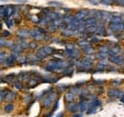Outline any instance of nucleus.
<instances>
[{"label": "nucleus", "mask_w": 124, "mask_h": 117, "mask_svg": "<svg viewBox=\"0 0 124 117\" xmlns=\"http://www.w3.org/2000/svg\"><path fill=\"white\" fill-rule=\"evenodd\" d=\"M67 68V62L62 60H52L50 61L46 66V69L49 71H54V70H61Z\"/></svg>", "instance_id": "obj_1"}, {"label": "nucleus", "mask_w": 124, "mask_h": 117, "mask_svg": "<svg viewBox=\"0 0 124 117\" xmlns=\"http://www.w3.org/2000/svg\"><path fill=\"white\" fill-rule=\"evenodd\" d=\"M55 98H56V92L55 91H53L51 93H48L46 96L42 99V105L45 108H48V107H50L53 104V102L54 101Z\"/></svg>", "instance_id": "obj_2"}, {"label": "nucleus", "mask_w": 124, "mask_h": 117, "mask_svg": "<svg viewBox=\"0 0 124 117\" xmlns=\"http://www.w3.org/2000/svg\"><path fill=\"white\" fill-rule=\"evenodd\" d=\"M109 60L116 65H122L124 62V56L122 54H116V55L110 56Z\"/></svg>", "instance_id": "obj_3"}, {"label": "nucleus", "mask_w": 124, "mask_h": 117, "mask_svg": "<svg viewBox=\"0 0 124 117\" xmlns=\"http://www.w3.org/2000/svg\"><path fill=\"white\" fill-rule=\"evenodd\" d=\"M84 23H85V25H86L87 28H96V25H97V21L93 17L86 18L84 20Z\"/></svg>", "instance_id": "obj_4"}, {"label": "nucleus", "mask_w": 124, "mask_h": 117, "mask_svg": "<svg viewBox=\"0 0 124 117\" xmlns=\"http://www.w3.org/2000/svg\"><path fill=\"white\" fill-rule=\"evenodd\" d=\"M89 15V12H87L86 10H81V11H78V13L75 15V19H77L78 21H82L83 19H85L87 17V15Z\"/></svg>", "instance_id": "obj_5"}, {"label": "nucleus", "mask_w": 124, "mask_h": 117, "mask_svg": "<svg viewBox=\"0 0 124 117\" xmlns=\"http://www.w3.org/2000/svg\"><path fill=\"white\" fill-rule=\"evenodd\" d=\"M108 95L110 97H122L123 96V93L119 90V89H116V88H111L108 90Z\"/></svg>", "instance_id": "obj_6"}, {"label": "nucleus", "mask_w": 124, "mask_h": 117, "mask_svg": "<svg viewBox=\"0 0 124 117\" xmlns=\"http://www.w3.org/2000/svg\"><path fill=\"white\" fill-rule=\"evenodd\" d=\"M123 29V23H110V29L114 31H121Z\"/></svg>", "instance_id": "obj_7"}, {"label": "nucleus", "mask_w": 124, "mask_h": 117, "mask_svg": "<svg viewBox=\"0 0 124 117\" xmlns=\"http://www.w3.org/2000/svg\"><path fill=\"white\" fill-rule=\"evenodd\" d=\"M92 64H93V61H92L91 59L85 58L80 62V67H81L82 69L87 70V69H89V68H91V67H92Z\"/></svg>", "instance_id": "obj_8"}, {"label": "nucleus", "mask_w": 124, "mask_h": 117, "mask_svg": "<svg viewBox=\"0 0 124 117\" xmlns=\"http://www.w3.org/2000/svg\"><path fill=\"white\" fill-rule=\"evenodd\" d=\"M67 110L69 111H76L78 110V104H76L74 102H70L67 104Z\"/></svg>", "instance_id": "obj_9"}, {"label": "nucleus", "mask_w": 124, "mask_h": 117, "mask_svg": "<svg viewBox=\"0 0 124 117\" xmlns=\"http://www.w3.org/2000/svg\"><path fill=\"white\" fill-rule=\"evenodd\" d=\"M119 51H120V48H119L118 46H115V47H113V48H111V49L109 50L108 53L111 55V56H113V55L118 54V53H119Z\"/></svg>", "instance_id": "obj_10"}, {"label": "nucleus", "mask_w": 124, "mask_h": 117, "mask_svg": "<svg viewBox=\"0 0 124 117\" xmlns=\"http://www.w3.org/2000/svg\"><path fill=\"white\" fill-rule=\"evenodd\" d=\"M17 35L20 36V37L26 38V37L30 36L31 33H30V31H28L27 29H19V30H17Z\"/></svg>", "instance_id": "obj_11"}, {"label": "nucleus", "mask_w": 124, "mask_h": 117, "mask_svg": "<svg viewBox=\"0 0 124 117\" xmlns=\"http://www.w3.org/2000/svg\"><path fill=\"white\" fill-rule=\"evenodd\" d=\"M13 14H14V9H13V7H7V8H5V12L3 13L2 15H4V17L8 18V17H10Z\"/></svg>", "instance_id": "obj_12"}, {"label": "nucleus", "mask_w": 124, "mask_h": 117, "mask_svg": "<svg viewBox=\"0 0 124 117\" xmlns=\"http://www.w3.org/2000/svg\"><path fill=\"white\" fill-rule=\"evenodd\" d=\"M109 20L110 23H121V18L118 15H111Z\"/></svg>", "instance_id": "obj_13"}, {"label": "nucleus", "mask_w": 124, "mask_h": 117, "mask_svg": "<svg viewBox=\"0 0 124 117\" xmlns=\"http://www.w3.org/2000/svg\"><path fill=\"white\" fill-rule=\"evenodd\" d=\"M36 56H37L39 59H42V58H45V57H46L47 53L45 52V51H44L43 48H41V49H39V50L37 51V52H36Z\"/></svg>", "instance_id": "obj_14"}, {"label": "nucleus", "mask_w": 124, "mask_h": 117, "mask_svg": "<svg viewBox=\"0 0 124 117\" xmlns=\"http://www.w3.org/2000/svg\"><path fill=\"white\" fill-rule=\"evenodd\" d=\"M74 99H75V93L69 92V93H67V94L65 95V101H66V102H68V103L73 102Z\"/></svg>", "instance_id": "obj_15"}, {"label": "nucleus", "mask_w": 124, "mask_h": 117, "mask_svg": "<svg viewBox=\"0 0 124 117\" xmlns=\"http://www.w3.org/2000/svg\"><path fill=\"white\" fill-rule=\"evenodd\" d=\"M16 97V93L13 91H8V94H5V100L7 101H12Z\"/></svg>", "instance_id": "obj_16"}, {"label": "nucleus", "mask_w": 124, "mask_h": 117, "mask_svg": "<svg viewBox=\"0 0 124 117\" xmlns=\"http://www.w3.org/2000/svg\"><path fill=\"white\" fill-rule=\"evenodd\" d=\"M43 49H44V51H45V52L47 53V55H49V54H53L54 53V49L52 48V47H49V46H46V47H43Z\"/></svg>", "instance_id": "obj_17"}, {"label": "nucleus", "mask_w": 124, "mask_h": 117, "mask_svg": "<svg viewBox=\"0 0 124 117\" xmlns=\"http://www.w3.org/2000/svg\"><path fill=\"white\" fill-rule=\"evenodd\" d=\"M13 110H14V106H13V104H8V105H6V106L4 107V110H5V112H11Z\"/></svg>", "instance_id": "obj_18"}, {"label": "nucleus", "mask_w": 124, "mask_h": 117, "mask_svg": "<svg viewBox=\"0 0 124 117\" xmlns=\"http://www.w3.org/2000/svg\"><path fill=\"white\" fill-rule=\"evenodd\" d=\"M95 32L97 34H103L104 33V27L103 26H97L96 27V29H95Z\"/></svg>", "instance_id": "obj_19"}, {"label": "nucleus", "mask_w": 124, "mask_h": 117, "mask_svg": "<svg viewBox=\"0 0 124 117\" xmlns=\"http://www.w3.org/2000/svg\"><path fill=\"white\" fill-rule=\"evenodd\" d=\"M83 51H84L86 53H92L93 51V48H92L90 45H88V46H86L85 48H83Z\"/></svg>", "instance_id": "obj_20"}, {"label": "nucleus", "mask_w": 124, "mask_h": 117, "mask_svg": "<svg viewBox=\"0 0 124 117\" xmlns=\"http://www.w3.org/2000/svg\"><path fill=\"white\" fill-rule=\"evenodd\" d=\"M14 62H15V58L13 57V56H8V58H6V63L8 64V65H13L14 64Z\"/></svg>", "instance_id": "obj_21"}, {"label": "nucleus", "mask_w": 124, "mask_h": 117, "mask_svg": "<svg viewBox=\"0 0 124 117\" xmlns=\"http://www.w3.org/2000/svg\"><path fill=\"white\" fill-rule=\"evenodd\" d=\"M72 33H73V30H71V29H65V30L62 31V34H63L64 36H70V35H72Z\"/></svg>", "instance_id": "obj_22"}, {"label": "nucleus", "mask_w": 124, "mask_h": 117, "mask_svg": "<svg viewBox=\"0 0 124 117\" xmlns=\"http://www.w3.org/2000/svg\"><path fill=\"white\" fill-rule=\"evenodd\" d=\"M106 66H107V63H106V62H100V63L97 65V69H98V70H103Z\"/></svg>", "instance_id": "obj_23"}, {"label": "nucleus", "mask_w": 124, "mask_h": 117, "mask_svg": "<svg viewBox=\"0 0 124 117\" xmlns=\"http://www.w3.org/2000/svg\"><path fill=\"white\" fill-rule=\"evenodd\" d=\"M66 50H67V51H74L75 50V46L74 44H66Z\"/></svg>", "instance_id": "obj_24"}, {"label": "nucleus", "mask_w": 124, "mask_h": 117, "mask_svg": "<svg viewBox=\"0 0 124 117\" xmlns=\"http://www.w3.org/2000/svg\"><path fill=\"white\" fill-rule=\"evenodd\" d=\"M97 58H100V59H105L107 57V53H104V52H99L96 56Z\"/></svg>", "instance_id": "obj_25"}, {"label": "nucleus", "mask_w": 124, "mask_h": 117, "mask_svg": "<svg viewBox=\"0 0 124 117\" xmlns=\"http://www.w3.org/2000/svg\"><path fill=\"white\" fill-rule=\"evenodd\" d=\"M49 4H50L51 6H55V7H58V6H61L62 5L60 2H55V1H51Z\"/></svg>", "instance_id": "obj_26"}, {"label": "nucleus", "mask_w": 124, "mask_h": 117, "mask_svg": "<svg viewBox=\"0 0 124 117\" xmlns=\"http://www.w3.org/2000/svg\"><path fill=\"white\" fill-rule=\"evenodd\" d=\"M113 1H114V0H101V3H102L103 5H107V6H108V5H110Z\"/></svg>", "instance_id": "obj_27"}, {"label": "nucleus", "mask_w": 124, "mask_h": 117, "mask_svg": "<svg viewBox=\"0 0 124 117\" xmlns=\"http://www.w3.org/2000/svg\"><path fill=\"white\" fill-rule=\"evenodd\" d=\"M6 24H7L9 27H13V25H14V21H13V19L7 20V21H6Z\"/></svg>", "instance_id": "obj_28"}, {"label": "nucleus", "mask_w": 124, "mask_h": 117, "mask_svg": "<svg viewBox=\"0 0 124 117\" xmlns=\"http://www.w3.org/2000/svg\"><path fill=\"white\" fill-rule=\"evenodd\" d=\"M3 36H9L10 35V32H9V30H3V34H2Z\"/></svg>", "instance_id": "obj_29"}, {"label": "nucleus", "mask_w": 124, "mask_h": 117, "mask_svg": "<svg viewBox=\"0 0 124 117\" xmlns=\"http://www.w3.org/2000/svg\"><path fill=\"white\" fill-rule=\"evenodd\" d=\"M57 107H58V101H56L55 104H54V109H53V111H54V110H56V109H57Z\"/></svg>", "instance_id": "obj_30"}, {"label": "nucleus", "mask_w": 124, "mask_h": 117, "mask_svg": "<svg viewBox=\"0 0 124 117\" xmlns=\"http://www.w3.org/2000/svg\"><path fill=\"white\" fill-rule=\"evenodd\" d=\"M16 87L17 88H19V89H22V88H22V85H21V84H18V83H16Z\"/></svg>", "instance_id": "obj_31"}, {"label": "nucleus", "mask_w": 124, "mask_h": 117, "mask_svg": "<svg viewBox=\"0 0 124 117\" xmlns=\"http://www.w3.org/2000/svg\"><path fill=\"white\" fill-rule=\"evenodd\" d=\"M30 47H31V48H34V47H36V44H35L34 42H32V43H31V44H30Z\"/></svg>", "instance_id": "obj_32"}, {"label": "nucleus", "mask_w": 124, "mask_h": 117, "mask_svg": "<svg viewBox=\"0 0 124 117\" xmlns=\"http://www.w3.org/2000/svg\"><path fill=\"white\" fill-rule=\"evenodd\" d=\"M89 1H90V2H92L93 4H96V3H95V2H96V0H89Z\"/></svg>", "instance_id": "obj_33"}, {"label": "nucleus", "mask_w": 124, "mask_h": 117, "mask_svg": "<svg viewBox=\"0 0 124 117\" xmlns=\"http://www.w3.org/2000/svg\"><path fill=\"white\" fill-rule=\"evenodd\" d=\"M97 41H98L97 38H93V42H97Z\"/></svg>", "instance_id": "obj_34"}, {"label": "nucleus", "mask_w": 124, "mask_h": 117, "mask_svg": "<svg viewBox=\"0 0 124 117\" xmlns=\"http://www.w3.org/2000/svg\"><path fill=\"white\" fill-rule=\"evenodd\" d=\"M120 4L124 7V0H120Z\"/></svg>", "instance_id": "obj_35"}, {"label": "nucleus", "mask_w": 124, "mask_h": 117, "mask_svg": "<svg viewBox=\"0 0 124 117\" xmlns=\"http://www.w3.org/2000/svg\"><path fill=\"white\" fill-rule=\"evenodd\" d=\"M120 101H121V102H123V103H124V95H123V96H122V97H121V98H120Z\"/></svg>", "instance_id": "obj_36"}, {"label": "nucleus", "mask_w": 124, "mask_h": 117, "mask_svg": "<svg viewBox=\"0 0 124 117\" xmlns=\"http://www.w3.org/2000/svg\"><path fill=\"white\" fill-rule=\"evenodd\" d=\"M74 117H82V116H81V114H76Z\"/></svg>", "instance_id": "obj_37"}, {"label": "nucleus", "mask_w": 124, "mask_h": 117, "mask_svg": "<svg viewBox=\"0 0 124 117\" xmlns=\"http://www.w3.org/2000/svg\"><path fill=\"white\" fill-rule=\"evenodd\" d=\"M62 115H63V113H62V112H60V113H59V114H58V115H57L56 117H61Z\"/></svg>", "instance_id": "obj_38"}, {"label": "nucleus", "mask_w": 124, "mask_h": 117, "mask_svg": "<svg viewBox=\"0 0 124 117\" xmlns=\"http://www.w3.org/2000/svg\"><path fill=\"white\" fill-rule=\"evenodd\" d=\"M114 1H116V2H118V1H119V2H120V0H114Z\"/></svg>", "instance_id": "obj_39"}, {"label": "nucleus", "mask_w": 124, "mask_h": 117, "mask_svg": "<svg viewBox=\"0 0 124 117\" xmlns=\"http://www.w3.org/2000/svg\"><path fill=\"white\" fill-rule=\"evenodd\" d=\"M123 26H124V21H123Z\"/></svg>", "instance_id": "obj_40"}]
</instances>
